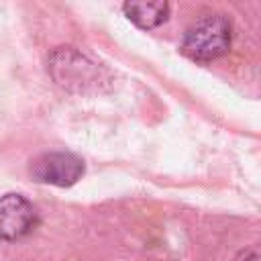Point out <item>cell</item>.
I'll use <instances>...</instances> for the list:
<instances>
[{"mask_svg": "<svg viewBox=\"0 0 261 261\" xmlns=\"http://www.w3.org/2000/svg\"><path fill=\"white\" fill-rule=\"evenodd\" d=\"M230 47V22L222 14L198 18L184 35L181 53L194 61H212Z\"/></svg>", "mask_w": 261, "mask_h": 261, "instance_id": "obj_1", "label": "cell"}, {"mask_svg": "<svg viewBox=\"0 0 261 261\" xmlns=\"http://www.w3.org/2000/svg\"><path fill=\"white\" fill-rule=\"evenodd\" d=\"M31 175L39 184L69 188L84 175V161L67 151L43 153L31 163Z\"/></svg>", "mask_w": 261, "mask_h": 261, "instance_id": "obj_2", "label": "cell"}, {"mask_svg": "<svg viewBox=\"0 0 261 261\" xmlns=\"http://www.w3.org/2000/svg\"><path fill=\"white\" fill-rule=\"evenodd\" d=\"M37 224L33 204L20 194H6L0 198V239L16 241L27 237Z\"/></svg>", "mask_w": 261, "mask_h": 261, "instance_id": "obj_3", "label": "cell"}, {"mask_svg": "<svg viewBox=\"0 0 261 261\" xmlns=\"http://www.w3.org/2000/svg\"><path fill=\"white\" fill-rule=\"evenodd\" d=\"M122 10L141 29H155L169 16L167 2H124Z\"/></svg>", "mask_w": 261, "mask_h": 261, "instance_id": "obj_4", "label": "cell"}, {"mask_svg": "<svg viewBox=\"0 0 261 261\" xmlns=\"http://www.w3.org/2000/svg\"><path fill=\"white\" fill-rule=\"evenodd\" d=\"M234 261H259V251H257V247H251V249L241 251V253L234 257Z\"/></svg>", "mask_w": 261, "mask_h": 261, "instance_id": "obj_5", "label": "cell"}]
</instances>
